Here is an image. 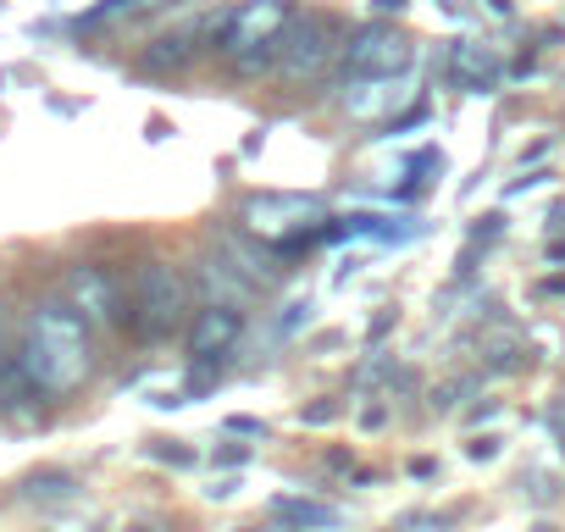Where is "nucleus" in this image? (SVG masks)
Returning <instances> with one entry per match:
<instances>
[{"instance_id":"f257e3e1","label":"nucleus","mask_w":565,"mask_h":532,"mask_svg":"<svg viewBox=\"0 0 565 532\" xmlns=\"http://www.w3.org/2000/svg\"><path fill=\"white\" fill-rule=\"evenodd\" d=\"M18 355H23V372L34 377V389H40L45 400L78 394V389L89 383V372H95V339H89L84 317H78L62 295L40 300V306L23 317V344H18Z\"/></svg>"},{"instance_id":"f03ea898","label":"nucleus","mask_w":565,"mask_h":532,"mask_svg":"<svg viewBox=\"0 0 565 532\" xmlns=\"http://www.w3.org/2000/svg\"><path fill=\"white\" fill-rule=\"evenodd\" d=\"M282 29H289V0H238V7L216 23V51L233 56V62L277 56Z\"/></svg>"},{"instance_id":"7ed1b4c3","label":"nucleus","mask_w":565,"mask_h":532,"mask_svg":"<svg viewBox=\"0 0 565 532\" xmlns=\"http://www.w3.org/2000/svg\"><path fill=\"white\" fill-rule=\"evenodd\" d=\"M189 311V284L172 260H145L134 273V328L145 339H161L183 322Z\"/></svg>"},{"instance_id":"20e7f679","label":"nucleus","mask_w":565,"mask_h":532,"mask_svg":"<svg viewBox=\"0 0 565 532\" xmlns=\"http://www.w3.org/2000/svg\"><path fill=\"white\" fill-rule=\"evenodd\" d=\"M62 300L84 317V328H117L122 322V284L106 273V266L95 260H78L67 266V278H62Z\"/></svg>"},{"instance_id":"39448f33","label":"nucleus","mask_w":565,"mask_h":532,"mask_svg":"<svg viewBox=\"0 0 565 532\" xmlns=\"http://www.w3.org/2000/svg\"><path fill=\"white\" fill-rule=\"evenodd\" d=\"M322 200L317 194H260V200H249L244 205V227L255 233V238H289V233H300L306 222H322Z\"/></svg>"},{"instance_id":"423d86ee","label":"nucleus","mask_w":565,"mask_h":532,"mask_svg":"<svg viewBox=\"0 0 565 532\" xmlns=\"http://www.w3.org/2000/svg\"><path fill=\"white\" fill-rule=\"evenodd\" d=\"M344 62H350L355 78H394V73L411 67V40H405L399 29H388V23H366V29L350 40Z\"/></svg>"},{"instance_id":"0eeeda50","label":"nucleus","mask_w":565,"mask_h":532,"mask_svg":"<svg viewBox=\"0 0 565 532\" xmlns=\"http://www.w3.org/2000/svg\"><path fill=\"white\" fill-rule=\"evenodd\" d=\"M328 56H333V29L322 23V18H306L289 40H282V51H277V67H282V78H317L322 67H328Z\"/></svg>"},{"instance_id":"6e6552de","label":"nucleus","mask_w":565,"mask_h":532,"mask_svg":"<svg viewBox=\"0 0 565 532\" xmlns=\"http://www.w3.org/2000/svg\"><path fill=\"white\" fill-rule=\"evenodd\" d=\"M238 333H244L238 306H205V311H194V322H189V355H194L200 366H211V361L233 355Z\"/></svg>"},{"instance_id":"1a4fd4ad","label":"nucleus","mask_w":565,"mask_h":532,"mask_svg":"<svg viewBox=\"0 0 565 532\" xmlns=\"http://www.w3.org/2000/svg\"><path fill=\"white\" fill-rule=\"evenodd\" d=\"M45 394L34 389V377L23 372V355H7L0 361V416L18 422V427H40L45 422Z\"/></svg>"},{"instance_id":"9d476101","label":"nucleus","mask_w":565,"mask_h":532,"mask_svg":"<svg viewBox=\"0 0 565 532\" xmlns=\"http://www.w3.org/2000/svg\"><path fill=\"white\" fill-rule=\"evenodd\" d=\"M200 284H205L211 306H238V300L249 295V278L238 273V266H233L227 255H211V260L200 266Z\"/></svg>"},{"instance_id":"9b49d317","label":"nucleus","mask_w":565,"mask_h":532,"mask_svg":"<svg viewBox=\"0 0 565 532\" xmlns=\"http://www.w3.org/2000/svg\"><path fill=\"white\" fill-rule=\"evenodd\" d=\"M216 255H227L249 284H271V255H266V249H249L244 238H233V233H227V238L216 244Z\"/></svg>"},{"instance_id":"f8f14e48","label":"nucleus","mask_w":565,"mask_h":532,"mask_svg":"<svg viewBox=\"0 0 565 532\" xmlns=\"http://www.w3.org/2000/svg\"><path fill=\"white\" fill-rule=\"evenodd\" d=\"M73 493H78V482L67 471H34V477H23V499H34V504H56V499H73Z\"/></svg>"},{"instance_id":"ddd939ff","label":"nucleus","mask_w":565,"mask_h":532,"mask_svg":"<svg viewBox=\"0 0 565 532\" xmlns=\"http://www.w3.org/2000/svg\"><path fill=\"white\" fill-rule=\"evenodd\" d=\"M271 510H277V515H289L295 526H339V510H328V504H311V499H277Z\"/></svg>"},{"instance_id":"4468645a","label":"nucleus","mask_w":565,"mask_h":532,"mask_svg":"<svg viewBox=\"0 0 565 532\" xmlns=\"http://www.w3.org/2000/svg\"><path fill=\"white\" fill-rule=\"evenodd\" d=\"M455 62H460V84H477V78H482V84H493V73H499V67H493V56H488V51L477 56L471 45H460V56H455Z\"/></svg>"},{"instance_id":"2eb2a0df","label":"nucleus","mask_w":565,"mask_h":532,"mask_svg":"<svg viewBox=\"0 0 565 532\" xmlns=\"http://www.w3.org/2000/svg\"><path fill=\"white\" fill-rule=\"evenodd\" d=\"M150 7H167V0H106V7L89 12V23H106V18H122V12H150Z\"/></svg>"},{"instance_id":"dca6fc26","label":"nucleus","mask_w":565,"mask_h":532,"mask_svg":"<svg viewBox=\"0 0 565 532\" xmlns=\"http://www.w3.org/2000/svg\"><path fill=\"white\" fill-rule=\"evenodd\" d=\"M227 433H238V438H266V422H255V416H227Z\"/></svg>"},{"instance_id":"f3484780","label":"nucleus","mask_w":565,"mask_h":532,"mask_svg":"<svg viewBox=\"0 0 565 532\" xmlns=\"http://www.w3.org/2000/svg\"><path fill=\"white\" fill-rule=\"evenodd\" d=\"M150 455H156V460H172V466H189V460H194V455H189V449H178V444H156Z\"/></svg>"},{"instance_id":"a211bd4d","label":"nucleus","mask_w":565,"mask_h":532,"mask_svg":"<svg viewBox=\"0 0 565 532\" xmlns=\"http://www.w3.org/2000/svg\"><path fill=\"white\" fill-rule=\"evenodd\" d=\"M216 460H227V466H244V460H249V449H244V444H222V449H216Z\"/></svg>"},{"instance_id":"6ab92c4d","label":"nucleus","mask_w":565,"mask_h":532,"mask_svg":"<svg viewBox=\"0 0 565 532\" xmlns=\"http://www.w3.org/2000/svg\"><path fill=\"white\" fill-rule=\"evenodd\" d=\"M333 416H339V405H311L306 411V422H333Z\"/></svg>"},{"instance_id":"aec40b11","label":"nucleus","mask_w":565,"mask_h":532,"mask_svg":"<svg viewBox=\"0 0 565 532\" xmlns=\"http://www.w3.org/2000/svg\"><path fill=\"white\" fill-rule=\"evenodd\" d=\"M493 449H499L493 438H477V444H471V460H493Z\"/></svg>"},{"instance_id":"412c9836","label":"nucleus","mask_w":565,"mask_h":532,"mask_svg":"<svg viewBox=\"0 0 565 532\" xmlns=\"http://www.w3.org/2000/svg\"><path fill=\"white\" fill-rule=\"evenodd\" d=\"M377 7H383V12H399V7H405V0H377Z\"/></svg>"},{"instance_id":"4be33fe9","label":"nucleus","mask_w":565,"mask_h":532,"mask_svg":"<svg viewBox=\"0 0 565 532\" xmlns=\"http://www.w3.org/2000/svg\"><path fill=\"white\" fill-rule=\"evenodd\" d=\"M134 532H156V526H134Z\"/></svg>"},{"instance_id":"5701e85b","label":"nucleus","mask_w":565,"mask_h":532,"mask_svg":"<svg viewBox=\"0 0 565 532\" xmlns=\"http://www.w3.org/2000/svg\"><path fill=\"white\" fill-rule=\"evenodd\" d=\"M238 532H249V526H238Z\"/></svg>"}]
</instances>
